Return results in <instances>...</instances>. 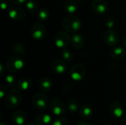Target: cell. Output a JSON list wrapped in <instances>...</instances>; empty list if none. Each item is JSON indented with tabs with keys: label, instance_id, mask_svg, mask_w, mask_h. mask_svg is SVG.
Returning <instances> with one entry per match:
<instances>
[{
	"label": "cell",
	"instance_id": "obj_37",
	"mask_svg": "<svg viewBox=\"0 0 126 125\" xmlns=\"http://www.w3.org/2000/svg\"><path fill=\"white\" fill-rule=\"evenodd\" d=\"M0 67H1V68L2 67V65H1V64L0 65ZM1 74H2V69H1Z\"/></svg>",
	"mask_w": 126,
	"mask_h": 125
},
{
	"label": "cell",
	"instance_id": "obj_16",
	"mask_svg": "<svg viewBox=\"0 0 126 125\" xmlns=\"http://www.w3.org/2000/svg\"><path fill=\"white\" fill-rule=\"evenodd\" d=\"M71 43L75 49H80L84 46V38L80 34L74 35L71 38Z\"/></svg>",
	"mask_w": 126,
	"mask_h": 125
},
{
	"label": "cell",
	"instance_id": "obj_10",
	"mask_svg": "<svg viewBox=\"0 0 126 125\" xmlns=\"http://www.w3.org/2000/svg\"><path fill=\"white\" fill-rule=\"evenodd\" d=\"M9 17L15 21H22L26 17L25 10L20 7H12L10 8L8 12Z\"/></svg>",
	"mask_w": 126,
	"mask_h": 125
},
{
	"label": "cell",
	"instance_id": "obj_36",
	"mask_svg": "<svg viewBox=\"0 0 126 125\" xmlns=\"http://www.w3.org/2000/svg\"><path fill=\"white\" fill-rule=\"evenodd\" d=\"M27 125H35V123H33V122H30V123H29Z\"/></svg>",
	"mask_w": 126,
	"mask_h": 125
},
{
	"label": "cell",
	"instance_id": "obj_28",
	"mask_svg": "<svg viewBox=\"0 0 126 125\" xmlns=\"http://www.w3.org/2000/svg\"><path fill=\"white\" fill-rule=\"evenodd\" d=\"M52 125H69V121L63 116H59L52 122Z\"/></svg>",
	"mask_w": 126,
	"mask_h": 125
},
{
	"label": "cell",
	"instance_id": "obj_20",
	"mask_svg": "<svg viewBox=\"0 0 126 125\" xmlns=\"http://www.w3.org/2000/svg\"><path fill=\"white\" fill-rule=\"evenodd\" d=\"M39 86L44 92H48L52 87V82L49 78L44 77L40 80Z\"/></svg>",
	"mask_w": 126,
	"mask_h": 125
},
{
	"label": "cell",
	"instance_id": "obj_2",
	"mask_svg": "<svg viewBox=\"0 0 126 125\" xmlns=\"http://www.w3.org/2000/svg\"><path fill=\"white\" fill-rule=\"evenodd\" d=\"M6 69L10 73L19 71L24 66L23 60L18 55L10 57L6 62Z\"/></svg>",
	"mask_w": 126,
	"mask_h": 125
},
{
	"label": "cell",
	"instance_id": "obj_21",
	"mask_svg": "<svg viewBox=\"0 0 126 125\" xmlns=\"http://www.w3.org/2000/svg\"><path fill=\"white\" fill-rule=\"evenodd\" d=\"M79 113L82 118L89 119V117H91V116L92 114V109L89 105L85 104V105H82L80 107V108L79 109Z\"/></svg>",
	"mask_w": 126,
	"mask_h": 125
},
{
	"label": "cell",
	"instance_id": "obj_18",
	"mask_svg": "<svg viewBox=\"0 0 126 125\" xmlns=\"http://www.w3.org/2000/svg\"><path fill=\"white\" fill-rule=\"evenodd\" d=\"M17 85H18V87L19 89H21L22 91H27L30 88V87L32 85V80L30 78H29L27 77H21L18 81Z\"/></svg>",
	"mask_w": 126,
	"mask_h": 125
},
{
	"label": "cell",
	"instance_id": "obj_19",
	"mask_svg": "<svg viewBox=\"0 0 126 125\" xmlns=\"http://www.w3.org/2000/svg\"><path fill=\"white\" fill-rule=\"evenodd\" d=\"M64 10L69 14H73L78 10V3L75 0H69L64 4Z\"/></svg>",
	"mask_w": 126,
	"mask_h": 125
},
{
	"label": "cell",
	"instance_id": "obj_25",
	"mask_svg": "<svg viewBox=\"0 0 126 125\" xmlns=\"http://www.w3.org/2000/svg\"><path fill=\"white\" fill-rule=\"evenodd\" d=\"M37 16H38V18L39 21H44L47 20L49 18V10L47 8L43 7L38 12Z\"/></svg>",
	"mask_w": 126,
	"mask_h": 125
},
{
	"label": "cell",
	"instance_id": "obj_33",
	"mask_svg": "<svg viewBox=\"0 0 126 125\" xmlns=\"http://www.w3.org/2000/svg\"><path fill=\"white\" fill-rule=\"evenodd\" d=\"M77 125H92L90 123H89V122H85V121H80V122H79Z\"/></svg>",
	"mask_w": 126,
	"mask_h": 125
},
{
	"label": "cell",
	"instance_id": "obj_35",
	"mask_svg": "<svg viewBox=\"0 0 126 125\" xmlns=\"http://www.w3.org/2000/svg\"><path fill=\"white\" fill-rule=\"evenodd\" d=\"M1 125H9L7 122H2L1 123Z\"/></svg>",
	"mask_w": 126,
	"mask_h": 125
},
{
	"label": "cell",
	"instance_id": "obj_22",
	"mask_svg": "<svg viewBox=\"0 0 126 125\" xmlns=\"http://www.w3.org/2000/svg\"><path fill=\"white\" fill-rule=\"evenodd\" d=\"M61 57L64 61L71 62L74 59V54L71 50L65 48V49H63V50L61 52Z\"/></svg>",
	"mask_w": 126,
	"mask_h": 125
},
{
	"label": "cell",
	"instance_id": "obj_11",
	"mask_svg": "<svg viewBox=\"0 0 126 125\" xmlns=\"http://www.w3.org/2000/svg\"><path fill=\"white\" fill-rule=\"evenodd\" d=\"M93 10L100 15L106 14L109 10V4L105 0H94L92 3Z\"/></svg>",
	"mask_w": 126,
	"mask_h": 125
},
{
	"label": "cell",
	"instance_id": "obj_32",
	"mask_svg": "<svg viewBox=\"0 0 126 125\" xmlns=\"http://www.w3.org/2000/svg\"><path fill=\"white\" fill-rule=\"evenodd\" d=\"M10 1L15 5H21V4H23L24 2H26L27 0H10Z\"/></svg>",
	"mask_w": 126,
	"mask_h": 125
},
{
	"label": "cell",
	"instance_id": "obj_30",
	"mask_svg": "<svg viewBox=\"0 0 126 125\" xmlns=\"http://www.w3.org/2000/svg\"><path fill=\"white\" fill-rule=\"evenodd\" d=\"M6 93H7L6 87L4 85H1V88H0V97H1V99H2L5 96Z\"/></svg>",
	"mask_w": 126,
	"mask_h": 125
},
{
	"label": "cell",
	"instance_id": "obj_31",
	"mask_svg": "<svg viewBox=\"0 0 126 125\" xmlns=\"http://www.w3.org/2000/svg\"><path fill=\"white\" fill-rule=\"evenodd\" d=\"M0 6L3 10H5L8 7L7 1V0H0Z\"/></svg>",
	"mask_w": 126,
	"mask_h": 125
},
{
	"label": "cell",
	"instance_id": "obj_26",
	"mask_svg": "<svg viewBox=\"0 0 126 125\" xmlns=\"http://www.w3.org/2000/svg\"><path fill=\"white\" fill-rule=\"evenodd\" d=\"M38 4L37 1H35V0H29L26 3L27 9L31 13H35L38 10Z\"/></svg>",
	"mask_w": 126,
	"mask_h": 125
},
{
	"label": "cell",
	"instance_id": "obj_39",
	"mask_svg": "<svg viewBox=\"0 0 126 125\" xmlns=\"http://www.w3.org/2000/svg\"></svg>",
	"mask_w": 126,
	"mask_h": 125
},
{
	"label": "cell",
	"instance_id": "obj_7",
	"mask_svg": "<svg viewBox=\"0 0 126 125\" xmlns=\"http://www.w3.org/2000/svg\"><path fill=\"white\" fill-rule=\"evenodd\" d=\"M86 75L85 67L82 64H75L70 70V77L75 81L82 80Z\"/></svg>",
	"mask_w": 126,
	"mask_h": 125
},
{
	"label": "cell",
	"instance_id": "obj_6",
	"mask_svg": "<svg viewBox=\"0 0 126 125\" xmlns=\"http://www.w3.org/2000/svg\"><path fill=\"white\" fill-rule=\"evenodd\" d=\"M71 41V38L66 31H60L58 32L55 38V43L58 48L65 49L67 47L69 43Z\"/></svg>",
	"mask_w": 126,
	"mask_h": 125
},
{
	"label": "cell",
	"instance_id": "obj_17",
	"mask_svg": "<svg viewBox=\"0 0 126 125\" xmlns=\"http://www.w3.org/2000/svg\"><path fill=\"white\" fill-rule=\"evenodd\" d=\"M52 119L48 114H38L35 117V123L38 125H50Z\"/></svg>",
	"mask_w": 126,
	"mask_h": 125
},
{
	"label": "cell",
	"instance_id": "obj_8",
	"mask_svg": "<svg viewBox=\"0 0 126 125\" xmlns=\"http://www.w3.org/2000/svg\"><path fill=\"white\" fill-rule=\"evenodd\" d=\"M103 40L105 43L110 47L116 46L119 41L118 34L113 29H108L103 35Z\"/></svg>",
	"mask_w": 126,
	"mask_h": 125
},
{
	"label": "cell",
	"instance_id": "obj_27",
	"mask_svg": "<svg viewBox=\"0 0 126 125\" xmlns=\"http://www.w3.org/2000/svg\"><path fill=\"white\" fill-rule=\"evenodd\" d=\"M79 109L78 102L76 99H72L68 104V110L71 113H75Z\"/></svg>",
	"mask_w": 126,
	"mask_h": 125
},
{
	"label": "cell",
	"instance_id": "obj_14",
	"mask_svg": "<svg viewBox=\"0 0 126 125\" xmlns=\"http://www.w3.org/2000/svg\"><path fill=\"white\" fill-rule=\"evenodd\" d=\"M11 119L16 125H24L27 121V116L22 111H16L11 116Z\"/></svg>",
	"mask_w": 126,
	"mask_h": 125
},
{
	"label": "cell",
	"instance_id": "obj_23",
	"mask_svg": "<svg viewBox=\"0 0 126 125\" xmlns=\"http://www.w3.org/2000/svg\"><path fill=\"white\" fill-rule=\"evenodd\" d=\"M12 50L13 51V52H15L16 54H18V55H24L25 53L24 46L19 42H16L13 44Z\"/></svg>",
	"mask_w": 126,
	"mask_h": 125
},
{
	"label": "cell",
	"instance_id": "obj_4",
	"mask_svg": "<svg viewBox=\"0 0 126 125\" xmlns=\"http://www.w3.org/2000/svg\"><path fill=\"white\" fill-rule=\"evenodd\" d=\"M49 108L52 113L58 117L63 116L66 111L64 103L58 98H54L51 100Z\"/></svg>",
	"mask_w": 126,
	"mask_h": 125
},
{
	"label": "cell",
	"instance_id": "obj_13",
	"mask_svg": "<svg viewBox=\"0 0 126 125\" xmlns=\"http://www.w3.org/2000/svg\"><path fill=\"white\" fill-rule=\"evenodd\" d=\"M52 69L57 74H63L66 71V64L63 60L55 59L52 62Z\"/></svg>",
	"mask_w": 126,
	"mask_h": 125
},
{
	"label": "cell",
	"instance_id": "obj_24",
	"mask_svg": "<svg viewBox=\"0 0 126 125\" xmlns=\"http://www.w3.org/2000/svg\"><path fill=\"white\" fill-rule=\"evenodd\" d=\"M5 83L8 88H12L18 83V81L16 78L15 77V76L12 74H9V75H7L5 77Z\"/></svg>",
	"mask_w": 126,
	"mask_h": 125
},
{
	"label": "cell",
	"instance_id": "obj_34",
	"mask_svg": "<svg viewBox=\"0 0 126 125\" xmlns=\"http://www.w3.org/2000/svg\"><path fill=\"white\" fill-rule=\"evenodd\" d=\"M123 46L126 47V37L124 38V40H123Z\"/></svg>",
	"mask_w": 126,
	"mask_h": 125
},
{
	"label": "cell",
	"instance_id": "obj_15",
	"mask_svg": "<svg viewBox=\"0 0 126 125\" xmlns=\"http://www.w3.org/2000/svg\"><path fill=\"white\" fill-rule=\"evenodd\" d=\"M126 55V50L121 46H114L110 51V56L114 60H120Z\"/></svg>",
	"mask_w": 126,
	"mask_h": 125
},
{
	"label": "cell",
	"instance_id": "obj_1",
	"mask_svg": "<svg viewBox=\"0 0 126 125\" xmlns=\"http://www.w3.org/2000/svg\"><path fill=\"white\" fill-rule=\"evenodd\" d=\"M81 21L80 18L75 15L66 16L62 21V27L68 32H76L81 28Z\"/></svg>",
	"mask_w": 126,
	"mask_h": 125
},
{
	"label": "cell",
	"instance_id": "obj_12",
	"mask_svg": "<svg viewBox=\"0 0 126 125\" xmlns=\"http://www.w3.org/2000/svg\"><path fill=\"white\" fill-rule=\"evenodd\" d=\"M110 111L111 113L117 118H121L124 116V107L120 102L117 101L111 104Z\"/></svg>",
	"mask_w": 126,
	"mask_h": 125
},
{
	"label": "cell",
	"instance_id": "obj_3",
	"mask_svg": "<svg viewBox=\"0 0 126 125\" xmlns=\"http://www.w3.org/2000/svg\"><path fill=\"white\" fill-rule=\"evenodd\" d=\"M21 101V95L20 92L16 89H11L7 94L5 103L9 108H15L18 107Z\"/></svg>",
	"mask_w": 126,
	"mask_h": 125
},
{
	"label": "cell",
	"instance_id": "obj_29",
	"mask_svg": "<svg viewBox=\"0 0 126 125\" xmlns=\"http://www.w3.org/2000/svg\"><path fill=\"white\" fill-rule=\"evenodd\" d=\"M106 26L109 29H113L114 27L115 26V20L114 18L110 17L106 21Z\"/></svg>",
	"mask_w": 126,
	"mask_h": 125
},
{
	"label": "cell",
	"instance_id": "obj_5",
	"mask_svg": "<svg viewBox=\"0 0 126 125\" xmlns=\"http://www.w3.org/2000/svg\"><path fill=\"white\" fill-rule=\"evenodd\" d=\"M48 104V97L43 93H37L32 97V105L38 111L45 110Z\"/></svg>",
	"mask_w": 126,
	"mask_h": 125
},
{
	"label": "cell",
	"instance_id": "obj_38",
	"mask_svg": "<svg viewBox=\"0 0 126 125\" xmlns=\"http://www.w3.org/2000/svg\"><path fill=\"white\" fill-rule=\"evenodd\" d=\"M78 1H83V0H78Z\"/></svg>",
	"mask_w": 126,
	"mask_h": 125
},
{
	"label": "cell",
	"instance_id": "obj_9",
	"mask_svg": "<svg viewBox=\"0 0 126 125\" xmlns=\"http://www.w3.org/2000/svg\"><path fill=\"white\" fill-rule=\"evenodd\" d=\"M32 37L35 40H42L47 35V29L41 24H35L30 30Z\"/></svg>",
	"mask_w": 126,
	"mask_h": 125
}]
</instances>
